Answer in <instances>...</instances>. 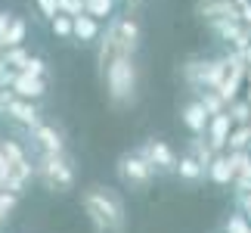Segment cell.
<instances>
[{
    "instance_id": "cell-1",
    "label": "cell",
    "mask_w": 251,
    "mask_h": 233,
    "mask_svg": "<svg viewBox=\"0 0 251 233\" xmlns=\"http://www.w3.org/2000/svg\"><path fill=\"white\" fill-rule=\"evenodd\" d=\"M81 205L93 233H124V227H127L124 202L109 187H87L81 196Z\"/></svg>"
},
{
    "instance_id": "cell-2",
    "label": "cell",
    "mask_w": 251,
    "mask_h": 233,
    "mask_svg": "<svg viewBox=\"0 0 251 233\" xmlns=\"http://www.w3.org/2000/svg\"><path fill=\"white\" fill-rule=\"evenodd\" d=\"M140 44V22L133 16H112L100 41V69H105L118 56H133Z\"/></svg>"
},
{
    "instance_id": "cell-3",
    "label": "cell",
    "mask_w": 251,
    "mask_h": 233,
    "mask_svg": "<svg viewBox=\"0 0 251 233\" xmlns=\"http://www.w3.org/2000/svg\"><path fill=\"white\" fill-rule=\"evenodd\" d=\"M105 78V90H109V100L115 106H130L137 100V65H133V56H118L102 69Z\"/></svg>"
},
{
    "instance_id": "cell-4",
    "label": "cell",
    "mask_w": 251,
    "mask_h": 233,
    "mask_svg": "<svg viewBox=\"0 0 251 233\" xmlns=\"http://www.w3.org/2000/svg\"><path fill=\"white\" fill-rule=\"evenodd\" d=\"M34 174L53 193L75 190V165L65 152H41L37 155V165H34Z\"/></svg>"
},
{
    "instance_id": "cell-5",
    "label": "cell",
    "mask_w": 251,
    "mask_h": 233,
    "mask_svg": "<svg viewBox=\"0 0 251 233\" xmlns=\"http://www.w3.org/2000/svg\"><path fill=\"white\" fill-rule=\"evenodd\" d=\"M155 174H158V168L140 149L118 155V180L124 183V187H130V190H149L152 180H155Z\"/></svg>"
},
{
    "instance_id": "cell-6",
    "label": "cell",
    "mask_w": 251,
    "mask_h": 233,
    "mask_svg": "<svg viewBox=\"0 0 251 233\" xmlns=\"http://www.w3.org/2000/svg\"><path fill=\"white\" fill-rule=\"evenodd\" d=\"M0 112H3L9 121L22 124V128H34V124L41 121V112H37L34 100L16 96L13 90H3V100H0Z\"/></svg>"
},
{
    "instance_id": "cell-7",
    "label": "cell",
    "mask_w": 251,
    "mask_h": 233,
    "mask_svg": "<svg viewBox=\"0 0 251 233\" xmlns=\"http://www.w3.org/2000/svg\"><path fill=\"white\" fill-rule=\"evenodd\" d=\"M140 152L146 155V159H149L152 165H155L158 171L177 174V165H180V159H177V152H174V149L168 146L165 140H155V137H152V140H146V143L140 146Z\"/></svg>"
},
{
    "instance_id": "cell-8",
    "label": "cell",
    "mask_w": 251,
    "mask_h": 233,
    "mask_svg": "<svg viewBox=\"0 0 251 233\" xmlns=\"http://www.w3.org/2000/svg\"><path fill=\"white\" fill-rule=\"evenodd\" d=\"M28 137H31V143L41 152H65V140H62V134L56 131L53 124L37 121L34 128H28Z\"/></svg>"
},
{
    "instance_id": "cell-9",
    "label": "cell",
    "mask_w": 251,
    "mask_h": 233,
    "mask_svg": "<svg viewBox=\"0 0 251 233\" xmlns=\"http://www.w3.org/2000/svg\"><path fill=\"white\" fill-rule=\"evenodd\" d=\"M9 90H13L16 96H25V100H41V96L47 93V81L41 75H28V72H16L13 75V84H9Z\"/></svg>"
},
{
    "instance_id": "cell-10",
    "label": "cell",
    "mask_w": 251,
    "mask_h": 233,
    "mask_svg": "<svg viewBox=\"0 0 251 233\" xmlns=\"http://www.w3.org/2000/svg\"><path fill=\"white\" fill-rule=\"evenodd\" d=\"M183 124L196 134V137H201V134L208 131V124H211V112H208V106L205 100H189L186 106H183Z\"/></svg>"
},
{
    "instance_id": "cell-11",
    "label": "cell",
    "mask_w": 251,
    "mask_h": 233,
    "mask_svg": "<svg viewBox=\"0 0 251 233\" xmlns=\"http://www.w3.org/2000/svg\"><path fill=\"white\" fill-rule=\"evenodd\" d=\"M229 128H233V115L229 112H217L211 115V124H208V143L214 146L217 152L229 146Z\"/></svg>"
},
{
    "instance_id": "cell-12",
    "label": "cell",
    "mask_w": 251,
    "mask_h": 233,
    "mask_svg": "<svg viewBox=\"0 0 251 233\" xmlns=\"http://www.w3.org/2000/svg\"><path fill=\"white\" fill-rule=\"evenodd\" d=\"M25 31H28V25H25V19H19V16H13L6 25H0V50L19 47L25 41Z\"/></svg>"
},
{
    "instance_id": "cell-13",
    "label": "cell",
    "mask_w": 251,
    "mask_h": 233,
    "mask_svg": "<svg viewBox=\"0 0 251 233\" xmlns=\"http://www.w3.org/2000/svg\"><path fill=\"white\" fill-rule=\"evenodd\" d=\"M208 177L214 180V183H220V187H226V183L236 177L233 155H214V162L208 165Z\"/></svg>"
},
{
    "instance_id": "cell-14",
    "label": "cell",
    "mask_w": 251,
    "mask_h": 233,
    "mask_svg": "<svg viewBox=\"0 0 251 233\" xmlns=\"http://www.w3.org/2000/svg\"><path fill=\"white\" fill-rule=\"evenodd\" d=\"M177 174H180V180H186V183H199V180L208 174V168H205V165H201L192 152H186V155H180Z\"/></svg>"
},
{
    "instance_id": "cell-15",
    "label": "cell",
    "mask_w": 251,
    "mask_h": 233,
    "mask_svg": "<svg viewBox=\"0 0 251 233\" xmlns=\"http://www.w3.org/2000/svg\"><path fill=\"white\" fill-rule=\"evenodd\" d=\"M75 37H78L81 44H93L96 37H100V19H93L90 13L75 16Z\"/></svg>"
},
{
    "instance_id": "cell-16",
    "label": "cell",
    "mask_w": 251,
    "mask_h": 233,
    "mask_svg": "<svg viewBox=\"0 0 251 233\" xmlns=\"http://www.w3.org/2000/svg\"><path fill=\"white\" fill-rule=\"evenodd\" d=\"M0 56H3V62L9 65V69H16V72L22 69L28 59H31V53H28L22 44H19V47H6V50H0Z\"/></svg>"
},
{
    "instance_id": "cell-17",
    "label": "cell",
    "mask_w": 251,
    "mask_h": 233,
    "mask_svg": "<svg viewBox=\"0 0 251 233\" xmlns=\"http://www.w3.org/2000/svg\"><path fill=\"white\" fill-rule=\"evenodd\" d=\"M84 13H90L93 19H112L115 13V0H84Z\"/></svg>"
},
{
    "instance_id": "cell-18",
    "label": "cell",
    "mask_w": 251,
    "mask_h": 233,
    "mask_svg": "<svg viewBox=\"0 0 251 233\" xmlns=\"http://www.w3.org/2000/svg\"><path fill=\"white\" fill-rule=\"evenodd\" d=\"M16 205H19V193L0 190V227H6V221H9V215L16 211Z\"/></svg>"
},
{
    "instance_id": "cell-19",
    "label": "cell",
    "mask_w": 251,
    "mask_h": 233,
    "mask_svg": "<svg viewBox=\"0 0 251 233\" xmlns=\"http://www.w3.org/2000/svg\"><path fill=\"white\" fill-rule=\"evenodd\" d=\"M50 28H53V34L56 37H75V16H65V13H59L50 22Z\"/></svg>"
},
{
    "instance_id": "cell-20",
    "label": "cell",
    "mask_w": 251,
    "mask_h": 233,
    "mask_svg": "<svg viewBox=\"0 0 251 233\" xmlns=\"http://www.w3.org/2000/svg\"><path fill=\"white\" fill-rule=\"evenodd\" d=\"M0 155H3L9 165H16V162L25 159V152H22V146H19L16 140H0Z\"/></svg>"
},
{
    "instance_id": "cell-21",
    "label": "cell",
    "mask_w": 251,
    "mask_h": 233,
    "mask_svg": "<svg viewBox=\"0 0 251 233\" xmlns=\"http://www.w3.org/2000/svg\"><path fill=\"white\" fill-rule=\"evenodd\" d=\"M37 3V13H41L47 22H53L56 16H59V0H34Z\"/></svg>"
},
{
    "instance_id": "cell-22",
    "label": "cell",
    "mask_w": 251,
    "mask_h": 233,
    "mask_svg": "<svg viewBox=\"0 0 251 233\" xmlns=\"http://www.w3.org/2000/svg\"><path fill=\"white\" fill-rule=\"evenodd\" d=\"M226 233H251V224L242 218V215H229V221L224 224Z\"/></svg>"
},
{
    "instance_id": "cell-23",
    "label": "cell",
    "mask_w": 251,
    "mask_h": 233,
    "mask_svg": "<svg viewBox=\"0 0 251 233\" xmlns=\"http://www.w3.org/2000/svg\"><path fill=\"white\" fill-rule=\"evenodd\" d=\"M19 72H28V75H47V62L41 59V56H31V59H28L25 65H22V69H19Z\"/></svg>"
},
{
    "instance_id": "cell-24",
    "label": "cell",
    "mask_w": 251,
    "mask_h": 233,
    "mask_svg": "<svg viewBox=\"0 0 251 233\" xmlns=\"http://www.w3.org/2000/svg\"><path fill=\"white\" fill-rule=\"evenodd\" d=\"M59 13H65V16H81L84 13V0H59Z\"/></svg>"
},
{
    "instance_id": "cell-25",
    "label": "cell",
    "mask_w": 251,
    "mask_h": 233,
    "mask_svg": "<svg viewBox=\"0 0 251 233\" xmlns=\"http://www.w3.org/2000/svg\"><path fill=\"white\" fill-rule=\"evenodd\" d=\"M201 100H205V106H208V112L211 115H217V112H224V96H214V93H205V96H201Z\"/></svg>"
},
{
    "instance_id": "cell-26",
    "label": "cell",
    "mask_w": 251,
    "mask_h": 233,
    "mask_svg": "<svg viewBox=\"0 0 251 233\" xmlns=\"http://www.w3.org/2000/svg\"><path fill=\"white\" fill-rule=\"evenodd\" d=\"M245 143H248V131H245V128H242V131H236V134H229V149H233V152H236V149H242Z\"/></svg>"
},
{
    "instance_id": "cell-27",
    "label": "cell",
    "mask_w": 251,
    "mask_h": 233,
    "mask_svg": "<svg viewBox=\"0 0 251 233\" xmlns=\"http://www.w3.org/2000/svg\"><path fill=\"white\" fill-rule=\"evenodd\" d=\"M229 115H233V121H245V118H248V106H245V103H236Z\"/></svg>"
},
{
    "instance_id": "cell-28",
    "label": "cell",
    "mask_w": 251,
    "mask_h": 233,
    "mask_svg": "<svg viewBox=\"0 0 251 233\" xmlns=\"http://www.w3.org/2000/svg\"><path fill=\"white\" fill-rule=\"evenodd\" d=\"M6 177H9V162L0 155V190H6Z\"/></svg>"
},
{
    "instance_id": "cell-29",
    "label": "cell",
    "mask_w": 251,
    "mask_h": 233,
    "mask_svg": "<svg viewBox=\"0 0 251 233\" xmlns=\"http://www.w3.org/2000/svg\"><path fill=\"white\" fill-rule=\"evenodd\" d=\"M9 19H13V16H9V13H0V25H6Z\"/></svg>"
},
{
    "instance_id": "cell-30",
    "label": "cell",
    "mask_w": 251,
    "mask_h": 233,
    "mask_svg": "<svg viewBox=\"0 0 251 233\" xmlns=\"http://www.w3.org/2000/svg\"><path fill=\"white\" fill-rule=\"evenodd\" d=\"M242 53H245V59H248V65H251V44L245 47V50H242Z\"/></svg>"
},
{
    "instance_id": "cell-31",
    "label": "cell",
    "mask_w": 251,
    "mask_h": 233,
    "mask_svg": "<svg viewBox=\"0 0 251 233\" xmlns=\"http://www.w3.org/2000/svg\"><path fill=\"white\" fill-rule=\"evenodd\" d=\"M3 90H6V87H0V100H3Z\"/></svg>"
},
{
    "instance_id": "cell-32",
    "label": "cell",
    "mask_w": 251,
    "mask_h": 233,
    "mask_svg": "<svg viewBox=\"0 0 251 233\" xmlns=\"http://www.w3.org/2000/svg\"><path fill=\"white\" fill-rule=\"evenodd\" d=\"M127 3H140V0H127Z\"/></svg>"
}]
</instances>
